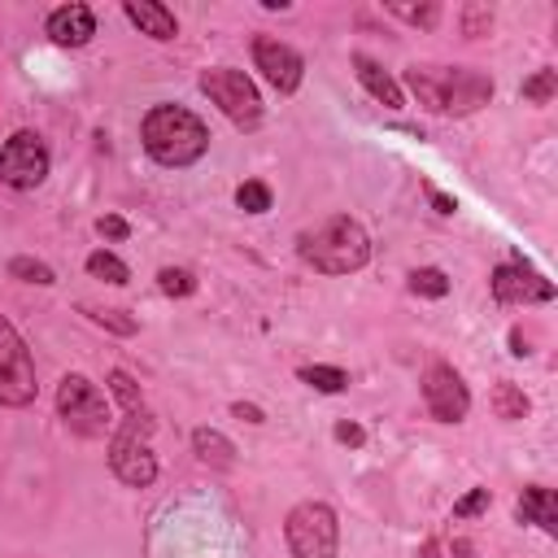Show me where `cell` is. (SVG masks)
I'll return each mask as SVG.
<instances>
[{
    "label": "cell",
    "instance_id": "cell-1",
    "mask_svg": "<svg viewBox=\"0 0 558 558\" xmlns=\"http://www.w3.org/2000/svg\"><path fill=\"white\" fill-rule=\"evenodd\" d=\"M405 83L418 96V105L432 113H471L493 100V78H484L480 70H462V65H453V70L449 65H410Z\"/></svg>",
    "mask_w": 558,
    "mask_h": 558
},
{
    "label": "cell",
    "instance_id": "cell-2",
    "mask_svg": "<svg viewBox=\"0 0 558 558\" xmlns=\"http://www.w3.org/2000/svg\"><path fill=\"white\" fill-rule=\"evenodd\" d=\"M140 135H144V148L157 166H192L209 148L205 122L183 105H153L144 113Z\"/></svg>",
    "mask_w": 558,
    "mask_h": 558
},
{
    "label": "cell",
    "instance_id": "cell-3",
    "mask_svg": "<svg viewBox=\"0 0 558 558\" xmlns=\"http://www.w3.org/2000/svg\"><path fill=\"white\" fill-rule=\"evenodd\" d=\"M296 253H301V262H310L323 275H353L371 262V235L362 231V222L336 214V218L318 222L314 231H301Z\"/></svg>",
    "mask_w": 558,
    "mask_h": 558
},
{
    "label": "cell",
    "instance_id": "cell-4",
    "mask_svg": "<svg viewBox=\"0 0 558 558\" xmlns=\"http://www.w3.org/2000/svg\"><path fill=\"white\" fill-rule=\"evenodd\" d=\"M148 436H153V414L135 410V414L122 418V427L109 440V466L131 488H148L157 480V458L148 449Z\"/></svg>",
    "mask_w": 558,
    "mask_h": 558
},
{
    "label": "cell",
    "instance_id": "cell-5",
    "mask_svg": "<svg viewBox=\"0 0 558 558\" xmlns=\"http://www.w3.org/2000/svg\"><path fill=\"white\" fill-rule=\"evenodd\" d=\"M283 536H288L292 558H336V549H340L336 510L323 506V501H301V506L288 510Z\"/></svg>",
    "mask_w": 558,
    "mask_h": 558
},
{
    "label": "cell",
    "instance_id": "cell-6",
    "mask_svg": "<svg viewBox=\"0 0 558 558\" xmlns=\"http://www.w3.org/2000/svg\"><path fill=\"white\" fill-rule=\"evenodd\" d=\"M201 92H205L235 126L253 131V126L262 122V96H257V87H253L248 74H240V70H231V65L205 70V74H201Z\"/></svg>",
    "mask_w": 558,
    "mask_h": 558
},
{
    "label": "cell",
    "instance_id": "cell-7",
    "mask_svg": "<svg viewBox=\"0 0 558 558\" xmlns=\"http://www.w3.org/2000/svg\"><path fill=\"white\" fill-rule=\"evenodd\" d=\"M57 414L70 423L78 436H105L109 432V401L87 375H65L57 388Z\"/></svg>",
    "mask_w": 558,
    "mask_h": 558
},
{
    "label": "cell",
    "instance_id": "cell-8",
    "mask_svg": "<svg viewBox=\"0 0 558 558\" xmlns=\"http://www.w3.org/2000/svg\"><path fill=\"white\" fill-rule=\"evenodd\" d=\"M35 401V362L13 331V323L0 314V405H31Z\"/></svg>",
    "mask_w": 558,
    "mask_h": 558
},
{
    "label": "cell",
    "instance_id": "cell-9",
    "mask_svg": "<svg viewBox=\"0 0 558 558\" xmlns=\"http://www.w3.org/2000/svg\"><path fill=\"white\" fill-rule=\"evenodd\" d=\"M0 179L9 187H17V192L39 187L48 179V148H44V140L31 135V131L9 135L4 148H0Z\"/></svg>",
    "mask_w": 558,
    "mask_h": 558
},
{
    "label": "cell",
    "instance_id": "cell-10",
    "mask_svg": "<svg viewBox=\"0 0 558 558\" xmlns=\"http://www.w3.org/2000/svg\"><path fill=\"white\" fill-rule=\"evenodd\" d=\"M423 401H427L432 418H440V423H462L471 410V392L449 362H432L423 371Z\"/></svg>",
    "mask_w": 558,
    "mask_h": 558
},
{
    "label": "cell",
    "instance_id": "cell-11",
    "mask_svg": "<svg viewBox=\"0 0 558 558\" xmlns=\"http://www.w3.org/2000/svg\"><path fill=\"white\" fill-rule=\"evenodd\" d=\"M253 61H257V70L266 74V83H270L275 92H296V87H301L305 61H301V52L288 48L283 39L257 35V39H253Z\"/></svg>",
    "mask_w": 558,
    "mask_h": 558
},
{
    "label": "cell",
    "instance_id": "cell-12",
    "mask_svg": "<svg viewBox=\"0 0 558 558\" xmlns=\"http://www.w3.org/2000/svg\"><path fill=\"white\" fill-rule=\"evenodd\" d=\"M493 296L501 305H536V301H554V283L545 275H536L532 266L523 262H506L493 270Z\"/></svg>",
    "mask_w": 558,
    "mask_h": 558
},
{
    "label": "cell",
    "instance_id": "cell-13",
    "mask_svg": "<svg viewBox=\"0 0 558 558\" xmlns=\"http://www.w3.org/2000/svg\"><path fill=\"white\" fill-rule=\"evenodd\" d=\"M48 35L61 48H83L96 35V17H92L87 4H61V9L48 13Z\"/></svg>",
    "mask_w": 558,
    "mask_h": 558
},
{
    "label": "cell",
    "instance_id": "cell-14",
    "mask_svg": "<svg viewBox=\"0 0 558 558\" xmlns=\"http://www.w3.org/2000/svg\"><path fill=\"white\" fill-rule=\"evenodd\" d=\"M353 70H357V78H362V87L384 105V109H401L405 105V96H401V87H397V78L384 70V65H375L371 57H353Z\"/></svg>",
    "mask_w": 558,
    "mask_h": 558
},
{
    "label": "cell",
    "instance_id": "cell-15",
    "mask_svg": "<svg viewBox=\"0 0 558 558\" xmlns=\"http://www.w3.org/2000/svg\"><path fill=\"white\" fill-rule=\"evenodd\" d=\"M126 17L140 26V35H153V39H174L179 35L174 13L157 0H126Z\"/></svg>",
    "mask_w": 558,
    "mask_h": 558
},
{
    "label": "cell",
    "instance_id": "cell-16",
    "mask_svg": "<svg viewBox=\"0 0 558 558\" xmlns=\"http://www.w3.org/2000/svg\"><path fill=\"white\" fill-rule=\"evenodd\" d=\"M514 510H519L523 523H536L541 532H558V497H554V488H541V484L523 488Z\"/></svg>",
    "mask_w": 558,
    "mask_h": 558
},
{
    "label": "cell",
    "instance_id": "cell-17",
    "mask_svg": "<svg viewBox=\"0 0 558 558\" xmlns=\"http://www.w3.org/2000/svg\"><path fill=\"white\" fill-rule=\"evenodd\" d=\"M192 449H196V458H201L205 466H218V471H231V466H235L231 440H227L222 432H214V427H196V432H192Z\"/></svg>",
    "mask_w": 558,
    "mask_h": 558
},
{
    "label": "cell",
    "instance_id": "cell-18",
    "mask_svg": "<svg viewBox=\"0 0 558 558\" xmlns=\"http://www.w3.org/2000/svg\"><path fill=\"white\" fill-rule=\"evenodd\" d=\"M493 410H497V418H506V423L527 418V397H523V388L510 384V379H501V384L493 388Z\"/></svg>",
    "mask_w": 558,
    "mask_h": 558
},
{
    "label": "cell",
    "instance_id": "cell-19",
    "mask_svg": "<svg viewBox=\"0 0 558 558\" xmlns=\"http://www.w3.org/2000/svg\"><path fill=\"white\" fill-rule=\"evenodd\" d=\"M410 292H414V296H432V301H436V296H445V292H449V275H445L440 266H418V270L410 275Z\"/></svg>",
    "mask_w": 558,
    "mask_h": 558
},
{
    "label": "cell",
    "instance_id": "cell-20",
    "mask_svg": "<svg viewBox=\"0 0 558 558\" xmlns=\"http://www.w3.org/2000/svg\"><path fill=\"white\" fill-rule=\"evenodd\" d=\"M310 388H318V392H344L349 388V375L340 371V366H301L296 371Z\"/></svg>",
    "mask_w": 558,
    "mask_h": 558
},
{
    "label": "cell",
    "instance_id": "cell-21",
    "mask_svg": "<svg viewBox=\"0 0 558 558\" xmlns=\"http://www.w3.org/2000/svg\"><path fill=\"white\" fill-rule=\"evenodd\" d=\"M87 270H92L96 279H105V283H126V279H131L126 262H122V257H113V253H105V248H96V253L87 257Z\"/></svg>",
    "mask_w": 558,
    "mask_h": 558
},
{
    "label": "cell",
    "instance_id": "cell-22",
    "mask_svg": "<svg viewBox=\"0 0 558 558\" xmlns=\"http://www.w3.org/2000/svg\"><path fill=\"white\" fill-rule=\"evenodd\" d=\"M235 205H240L244 214H266V209H270V187L257 183V179H248V183L235 187Z\"/></svg>",
    "mask_w": 558,
    "mask_h": 558
},
{
    "label": "cell",
    "instance_id": "cell-23",
    "mask_svg": "<svg viewBox=\"0 0 558 558\" xmlns=\"http://www.w3.org/2000/svg\"><path fill=\"white\" fill-rule=\"evenodd\" d=\"M9 275L13 279H22V283H57V275H52V266H44V262H35V257H13L9 262Z\"/></svg>",
    "mask_w": 558,
    "mask_h": 558
},
{
    "label": "cell",
    "instance_id": "cell-24",
    "mask_svg": "<svg viewBox=\"0 0 558 558\" xmlns=\"http://www.w3.org/2000/svg\"><path fill=\"white\" fill-rule=\"evenodd\" d=\"M157 288H161L166 296H192V292H196V279H192V270L166 266V270L157 275Z\"/></svg>",
    "mask_w": 558,
    "mask_h": 558
},
{
    "label": "cell",
    "instance_id": "cell-25",
    "mask_svg": "<svg viewBox=\"0 0 558 558\" xmlns=\"http://www.w3.org/2000/svg\"><path fill=\"white\" fill-rule=\"evenodd\" d=\"M83 314H87L96 327H109V331H118V336H135V318H131L126 310H92V305H87Z\"/></svg>",
    "mask_w": 558,
    "mask_h": 558
},
{
    "label": "cell",
    "instance_id": "cell-26",
    "mask_svg": "<svg viewBox=\"0 0 558 558\" xmlns=\"http://www.w3.org/2000/svg\"><path fill=\"white\" fill-rule=\"evenodd\" d=\"M554 87H558V74H554V70H536V74L523 83V100H536V105H545V100L554 96Z\"/></svg>",
    "mask_w": 558,
    "mask_h": 558
},
{
    "label": "cell",
    "instance_id": "cell-27",
    "mask_svg": "<svg viewBox=\"0 0 558 558\" xmlns=\"http://www.w3.org/2000/svg\"><path fill=\"white\" fill-rule=\"evenodd\" d=\"M109 388H113V397L126 405V414L144 410V405H140V388H135V379H131L126 371H113V375H109Z\"/></svg>",
    "mask_w": 558,
    "mask_h": 558
},
{
    "label": "cell",
    "instance_id": "cell-28",
    "mask_svg": "<svg viewBox=\"0 0 558 558\" xmlns=\"http://www.w3.org/2000/svg\"><path fill=\"white\" fill-rule=\"evenodd\" d=\"M388 9H392L397 17H405V22H414V26H436V17H440L436 4H401V0H392Z\"/></svg>",
    "mask_w": 558,
    "mask_h": 558
},
{
    "label": "cell",
    "instance_id": "cell-29",
    "mask_svg": "<svg viewBox=\"0 0 558 558\" xmlns=\"http://www.w3.org/2000/svg\"><path fill=\"white\" fill-rule=\"evenodd\" d=\"M488 501H493V493H488V488H471L462 501H453V519H471V514L488 510Z\"/></svg>",
    "mask_w": 558,
    "mask_h": 558
},
{
    "label": "cell",
    "instance_id": "cell-30",
    "mask_svg": "<svg viewBox=\"0 0 558 558\" xmlns=\"http://www.w3.org/2000/svg\"><path fill=\"white\" fill-rule=\"evenodd\" d=\"M96 231H100V235H109V240H126V235H131L126 218H118V214H105V218L96 222Z\"/></svg>",
    "mask_w": 558,
    "mask_h": 558
},
{
    "label": "cell",
    "instance_id": "cell-31",
    "mask_svg": "<svg viewBox=\"0 0 558 558\" xmlns=\"http://www.w3.org/2000/svg\"><path fill=\"white\" fill-rule=\"evenodd\" d=\"M336 440H340V445H353V449H357V445L366 440V432H362V427H357L353 418H340V423H336Z\"/></svg>",
    "mask_w": 558,
    "mask_h": 558
},
{
    "label": "cell",
    "instance_id": "cell-32",
    "mask_svg": "<svg viewBox=\"0 0 558 558\" xmlns=\"http://www.w3.org/2000/svg\"><path fill=\"white\" fill-rule=\"evenodd\" d=\"M231 414H235V418H244V423H262V418H266L257 405H244V401H235V405H231Z\"/></svg>",
    "mask_w": 558,
    "mask_h": 558
},
{
    "label": "cell",
    "instance_id": "cell-33",
    "mask_svg": "<svg viewBox=\"0 0 558 558\" xmlns=\"http://www.w3.org/2000/svg\"><path fill=\"white\" fill-rule=\"evenodd\" d=\"M432 205H436L440 214H453V209H458V205H453V201H449L445 192H432Z\"/></svg>",
    "mask_w": 558,
    "mask_h": 558
},
{
    "label": "cell",
    "instance_id": "cell-34",
    "mask_svg": "<svg viewBox=\"0 0 558 558\" xmlns=\"http://www.w3.org/2000/svg\"><path fill=\"white\" fill-rule=\"evenodd\" d=\"M453 554H458V558H475V545H466V541H453Z\"/></svg>",
    "mask_w": 558,
    "mask_h": 558
}]
</instances>
